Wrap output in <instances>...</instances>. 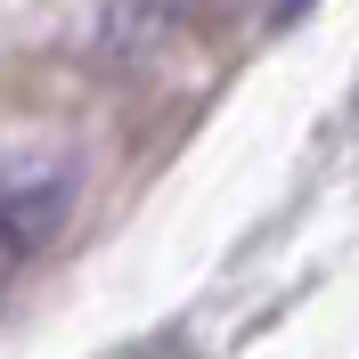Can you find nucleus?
<instances>
[{
  "label": "nucleus",
  "mask_w": 359,
  "mask_h": 359,
  "mask_svg": "<svg viewBox=\"0 0 359 359\" xmlns=\"http://www.w3.org/2000/svg\"><path fill=\"white\" fill-rule=\"evenodd\" d=\"M66 212H74L66 156H0V286L57 245Z\"/></svg>",
  "instance_id": "nucleus-1"
},
{
  "label": "nucleus",
  "mask_w": 359,
  "mask_h": 359,
  "mask_svg": "<svg viewBox=\"0 0 359 359\" xmlns=\"http://www.w3.org/2000/svg\"><path fill=\"white\" fill-rule=\"evenodd\" d=\"M114 359H188V343H180V335H156V343H131V351H114Z\"/></svg>",
  "instance_id": "nucleus-2"
}]
</instances>
